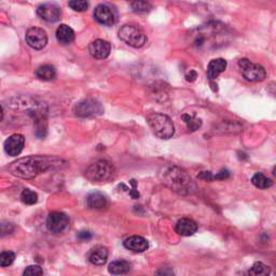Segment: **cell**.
<instances>
[{
  "label": "cell",
  "instance_id": "obj_10",
  "mask_svg": "<svg viewBox=\"0 0 276 276\" xmlns=\"http://www.w3.org/2000/svg\"><path fill=\"white\" fill-rule=\"evenodd\" d=\"M26 42L35 50H41L48 44L47 33L38 27H32L26 32Z\"/></svg>",
  "mask_w": 276,
  "mask_h": 276
},
{
  "label": "cell",
  "instance_id": "obj_19",
  "mask_svg": "<svg viewBox=\"0 0 276 276\" xmlns=\"http://www.w3.org/2000/svg\"><path fill=\"white\" fill-rule=\"evenodd\" d=\"M108 249L104 246H98L89 254V261L94 265H104L108 259Z\"/></svg>",
  "mask_w": 276,
  "mask_h": 276
},
{
  "label": "cell",
  "instance_id": "obj_20",
  "mask_svg": "<svg viewBox=\"0 0 276 276\" xmlns=\"http://www.w3.org/2000/svg\"><path fill=\"white\" fill-rule=\"evenodd\" d=\"M56 38L62 45H69L75 40V32L66 24H62L56 30Z\"/></svg>",
  "mask_w": 276,
  "mask_h": 276
},
{
  "label": "cell",
  "instance_id": "obj_36",
  "mask_svg": "<svg viewBox=\"0 0 276 276\" xmlns=\"http://www.w3.org/2000/svg\"><path fill=\"white\" fill-rule=\"evenodd\" d=\"M3 119H4V109L2 106H0V122L3 121Z\"/></svg>",
  "mask_w": 276,
  "mask_h": 276
},
{
  "label": "cell",
  "instance_id": "obj_27",
  "mask_svg": "<svg viewBox=\"0 0 276 276\" xmlns=\"http://www.w3.org/2000/svg\"><path fill=\"white\" fill-rule=\"evenodd\" d=\"M21 200L26 205H34L38 201V195L31 189H24L22 194H21Z\"/></svg>",
  "mask_w": 276,
  "mask_h": 276
},
{
  "label": "cell",
  "instance_id": "obj_29",
  "mask_svg": "<svg viewBox=\"0 0 276 276\" xmlns=\"http://www.w3.org/2000/svg\"><path fill=\"white\" fill-rule=\"evenodd\" d=\"M16 259V253L12 251H3L0 252V266H9L13 263Z\"/></svg>",
  "mask_w": 276,
  "mask_h": 276
},
{
  "label": "cell",
  "instance_id": "obj_3",
  "mask_svg": "<svg viewBox=\"0 0 276 276\" xmlns=\"http://www.w3.org/2000/svg\"><path fill=\"white\" fill-rule=\"evenodd\" d=\"M147 122L154 135L161 139H169L175 134V125L172 119L163 113H151L148 116Z\"/></svg>",
  "mask_w": 276,
  "mask_h": 276
},
{
  "label": "cell",
  "instance_id": "obj_26",
  "mask_svg": "<svg viewBox=\"0 0 276 276\" xmlns=\"http://www.w3.org/2000/svg\"><path fill=\"white\" fill-rule=\"evenodd\" d=\"M248 274L253 276H265L270 274V267L262 262H256L251 266Z\"/></svg>",
  "mask_w": 276,
  "mask_h": 276
},
{
  "label": "cell",
  "instance_id": "obj_31",
  "mask_svg": "<svg viewBox=\"0 0 276 276\" xmlns=\"http://www.w3.org/2000/svg\"><path fill=\"white\" fill-rule=\"evenodd\" d=\"M44 274V270L39 265H30L25 268L24 275L28 276H39Z\"/></svg>",
  "mask_w": 276,
  "mask_h": 276
},
{
  "label": "cell",
  "instance_id": "obj_35",
  "mask_svg": "<svg viewBox=\"0 0 276 276\" xmlns=\"http://www.w3.org/2000/svg\"><path fill=\"white\" fill-rule=\"evenodd\" d=\"M196 78H197V74H196V72H194V70H190V73H188L186 75L187 81H190V82H193Z\"/></svg>",
  "mask_w": 276,
  "mask_h": 276
},
{
  "label": "cell",
  "instance_id": "obj_6",
  "mask_svg": "<svg viewBox=\"0 0 276 276\" xmlns=\"http://www.w3.org/2000/svg\"><path fill=\"white\" fill-rule=\"evenodd\" d=\"M115 174V167L109 161L101 160L87 169V178L91 181H107Z\"/></svg>",
  "mask_w": 276,
  "mask_h": 276
},
{
  "label": "cell",
  "instance_id": "obj_28",
  "mask_svg": "<svg viewBox=\"0 0 276 276\" xmlns=\"http://www.w3.org/2000/svg\"><path fill=\"white\" fill-rule=\"evenodd\" d=\"M68 6L76 12H84L89 8L88 0H70Z\"/></svg>",
  "mask_w": 276,
  "mask_h": 276
},
{
  "label": "cell",
  "instance_id": "obj_24",
  "mask_svg": "<svg viewBox=\"0 0 276 276\" xmlns=\"http://www.w3.org/2000/svg\"><path fill=\"white\" fill-rule=\"evenodd\" d=\"M131 7L132 10L138 14L148 13L152 9V5L147 0H132Z\"/></svg>",
  "mask_w": 276,
  "mask_h": 276
},
{
  "label": "cell",
  "instance_id": "obj_30",
  "mask_svg": "<svg viewBox=\"0 0 276 276\" xmlns=\"http://www.w3.org/2000/svg\"><path fill=\"white\" fill-rule=\"evenodd\" d=\"M16 230V225H14L12 222L9 221H0V237L4 236H8Z\"/></svg>",
  "mask_w": 276,
  "mask_h": 276
},
{
  "label": "cell",
  "instance_id": "obj_25",
  "mask_svg": "<svg viewBox=\"0 0 276 276\" xmlns=\"http://www.w3.org/2000/svg\"><path fill=\"white\" fill-rule=\"evenodd\" d=\"M181 119L183 120V122L187 124V127L191 132L199 130L202 125L201 119L196 118L195 116H191V115H189V113H185V115H182Z\"/></svg>",
  "mask_w": 276,
  "mask_h": 276
},
{
  "label": "cell",
  "instance_id": "obj_17",
  "mask_svg": "<svg viewBox=\"0 0 276 276\" xmlns=\"http://www.w3.org/2000/svg\"><path fill=\"white\" fill-rule=\"evenodd\" d=\"M87 207L90 209H104L108 206L107 196L101 192H92L87 196Z\"/></svg>",
  "mask_w": 276,
  "mask_h": 276
},
{
  "label": "cell",
  "instance_id": "obj_11",
  "mask_svg": "<svg viewBox=\"0 0 276 276\" xmlns=\"http://www.w3.org/2000/svg\"><path fill=\"white\" fill-rule=\"evenodd\" d=\"M69 223V219L66 214L61 213V211H53L48 216L47 226L50 232L59 234L67 228Z\"/></svg>",
  "mask_w": 276,
  "mask_h": 276
},
{
  "label": "cell",
  "instance_id": "obj_14",
  "mask_svg": "<svg viewBox=\"0 0 276 276\" xmlns=\"http://www.w3.org/2000/svg\"><path fill=\"white\" fill-rule=\"evenodd\" d=\"M25 144V138L21 134H13L5 141V151L11 157H17L22 152Z\"/></svg>",
  "mask_w": 276,
  "mask_h": 276
},
{
  "label": "cell",
  "instance_id": "obj_15",
  "mask_svg": "<svg viewBox=\"0 0 276 276\" xmlns=\"http://www.w3.org/2000/svg\"><path fill=\"white\" fill-rule=\"evenodd\" d=\"M123 245L126 249H129L133 252H144L148 249V247H149L148 240L145 237L138 235L127 237L123 242Z\"/></svg>",
  "mask_w": 276,
  "mask_h": 276
},
{
  "label": "cell",
  "instance_id": "obj_7",
  "mask_svg": "<svg viewBox=\"0 0 276 276\" xmlns=\"http://www.w3.org/2000/svg\"><path fill=\"white\" fill-rule=\"evenodd\" d=\"M238 66L243 77L249 82H261L266 78L265 69L259 65L253 64L248 59H242L238 61Z\"/></svg>",
  "mask_w": 276,
  "mask_h": 276
},
{
  "label": "cell",
  "instance_id": "obj_2",
  "mask_svg": "<svg viewBox=\"0 0 276 276\" xmlns=\"http://www.w3.org/2000/svg\"><path fill=\"white\" fill-rule=\"evenodd\" d=\"M163 182L179 194H188L192 192L194 188L191 177L178 167H171L165 171L163 173Z\"/></svg>",
  "mask_w": 276,
  "mask_h": 276
},
{
  "label": "cell",
  "instance_id": "obj_32",
  "mask_svg": "<svg viewBox=\"0 0 276 276\" xmlns=\"http://www.w3.org/2000/svg\"><path fill=\"white\" fill-rule=\"evenodd\" d=\"M230 177V172L226 171V169H221L220 172L217 173L216 175H214V179L216 180H224L228 179Z\"/></svg>",
  "mask_w": 276,
  "mask_h": 276
},
{
  "label": "cell",
  "instance_id": "obj_21",
  "mask_svg": "<svg viewBox=\"0 0 276 276\" xmlns=\"http://www.w3.org/2000/svg\"><path fill=\"white\" fill-rule=\"evenodd\" d=\"M131 270V263L126 260H117L109 264L108 271L113 275H121L129 273Z\"/></svg>",
  "mask_w": 276,
  "mask_h": 276
},
{
  "label": "cell",
  "instance_id": "obj_23",
  "mask_svg": "<svg viewBox=\"0 0 276 276\" xmlns=\"http://www.w3.org/2000/svg\"><path fill=\"white\" fill-rule=\"evenodd\" d=\"M251 182L254 187H257L259 189H267L273 186V181L270 178L265 177L262 173L254 174L251 178Z\"/></svg>",
  "mask_w": 276,
  "mask_h": 276
},
{
  "label": "cell",
  "instance_id": "obj_8",
  "mask_svg": "<svg viewBox=\"0 0 276 276\" xmlns=\"http://www.w3.org/2000/svg\"><path fill=\"white\" fill-rule=\"evenodd\" d=\"M75 115L81 118H89L100 116L104 112V108L102 104L94 98H88L76 105L74 109Z\"/></svg>",
  "mask_w": 276,
  "mask_h": 276
},
{
  "label": "cell",
  "instance_id": "obj_12",
  "mask_svg": "<svg viewBox=\"0 0 276 276\" xmlns=\"http://www.w3.org/2000/svg\"><path fill=\"white\" fill-rule=\"evenodd\" d=\"M37 14L41 20L46 21V22L54 23V22H58V21L61 19L62 12L58 5L45 4L38 7Z\"/></svg>",
  "mask_w": 276,
  "mask_h": 276
},
{
  "label": "cell",
  "instance_id": "obj_9",
  "mask_svg": "<svg viewBox=\"0 0 276 276\" xmlns=\"http://www.w3.org/2000/svg\"><path fill=\"white\" fill-rule=\"evenodd\" d=\"M94 18L98 23L105 26H112L118 22V12L113 7L102 4L95 8Z\"/></svg>",
  "mask_w": 276,
  "mask_h": 276
},
{
  "label": "cell",
  "instance_id": "obj_16",
  "mask_svg": "<svg viewBox=\"0 0 276 276\" xmlns=\"http://www.w3.org/2000/svg\"><path fill=\"white\" fill-rule=\"evenodd\" d=\"M175 231L181 236H191L197 231V224L192 219L181 218L175 225Z\"/></svg>",
  "mask_w": 276,
  "mask_h": 276
},
{
  "label": "cell",
  "instance_id": "obj_4",
  "mask_svg": "<svg viewBox=\"0 0 276 276\" xmlns=\"http://www.w3.org/2000/svg\"><path fill=\"white\" fill-rule=\"evenodd\" d=\"M201 31L204 32L208 36H205L202 33L199 32V34L196 35V38L194 40V46L196 48H203L206 47L208 41H211V46H217V45H221L220 44V38H224L226 36L225 33V28L223 25L221 26H217V24H211L204 26L201 28Z\"/></svg>",
  "mask_w": 276,
  "mask_h": 276
},
{
  "label": "cell",
  "instance_id": "obj_5",
  "mask_svg": "<svg viewBox=\"0 0 276 276\" xmlns=\"http://www.w3.org/2000/svg\"><path fill=\"white\" fill-rule=\"evenodd\" d=\"M119 38L132 48H141L147 42L146 34L135 25H123L119 30Z\"/></svg>",
  "mask_w": 276,
  "mask_h": 276
},
{
  "label": "cell",
  "instance_id": "obj_33",
  "mask_svg": "<svg viewBox=\"0 0 276 276\" xmlns=\"http://www.w3.org/2000/svg\"><path fill=\"white\" fill-rule=\"evenodd\" d=\"M78 238L82 240V242H88V240L92 238V233L89 231H82L78 234Z\"/></svg>",
  "mask_w": 276,
  "mask_h": 276
},
{
  "label": "cell",
  "instance_id": "obj_22",
  "mask_svg": "<svg viewBox=\"0 0 276 276\" xmlns=\"http://www.w3.org/2000/svg\"><path fill=\"white\" fill-rule=\"evenodd\" d=\"M36 76L40 80L51 81L56 78V70L52 65H42L37 68Z\"/></svg>",
  "mask_w": 276,
  "mask_h": 276
},
{
  "label": "cell",
  "instance_id": "obj_1",
  "mask_svg": "<svg viewBox=\"0 0 276 276\" xmlns=\"http://www.w3.org/2000/svg\"><path fill=\"white\" fill-rule=\"evenodd\" d=\"M61 160L51 157H27L20 159L9 167L10 172L22 178L31 179L38 174L55 165H60Z\"/></svg>",
  "mask_w": 276,
  "mask_h": 276
},
{
  "label": "cell",
  "instance_id": "obj_34",
  "mask_svg": "<svg viewBox=\"0 0 276 276\" xmlns=\"http://www.w3.org/2000/svg\"><path fill=\"white\" fill-rule=\"evenodd\" d=\"M200 179L206 180V181H213L214 180V175L210 172H201V174L197 176Z\"/></svg>",
  "mask_w": 276,
  "mask_h": 276
},
{
  "label": "cell",
  "instance_id": "obj_13",
  "mask_svg": "<svg viewBox=\"0 0 276 276\" xmlns=\"http://www.w3.org/2000/svg\"><path fill=\"white\" fill-rule=\"evenodd\" d=\"M111 51V46L108 41L97 39L92 42L89 46V53L92 58L96 60H105L107 59Z\"/></svg>",
  "mask_w": 276,
  "mask_h": 276
},
{
  "label": "cell",
  "instance_id": "obj_18",
  "mask_svg": "<svg viewBox=\"0 0 276 276\" xmlns=\"http://www.w3.org/2000/svg\"><path fill=\"white\" fill-rule=\"evenodd\" d=\"M228 66V63L223 59H215L210 61L207 66V77L209 80H215L218 76L222 74Z\"/></svg>",
  "mask_w": 276,
  "mask_h": 276
}]
</instances>
